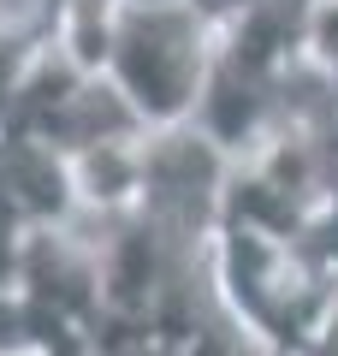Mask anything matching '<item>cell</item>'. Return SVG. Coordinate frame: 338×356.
<instances>
[{
    "instance_id": "6da1fadb",
    "label": "cell",
    "mask_w": 338,
    "mask_h": 356,
    "mask_svg": "<svg viewBox=\"0 0 338 356\" xmlns=\"http://www.w3.org/2000/svg\"><path fill=\"white\" fill-rule=\"evenodd\" d=\"M214 42L220 24L190 0H113L101 77L149 131L190 125L214 65Z\"/></svg>"
},
{
    "instance_id": "3957f363",
    "label": "cell",
    "mask_w": 338,
    "mask_h": 356,
    "mask_svg": "<svg viewBox=\"0 0 338 356\" xmlns=\"http://www.w3.org/2000/svg\"><path fill=\"white\" fill-rule=\"evenodd\" d=\"M24 13L42 18V24H54V13H60V0H24Z\"/></svg>"
},
{
    "instance_id": "7a4b0ae2",
    "label": "cell",
    "mask_w": 338,
    "mask_h": 356,
    "mask_svg": "<svg viewBox=\"0 0 338 356\" xmlns=\"http://www.w3.org/2000/svg\"><path fill=\"white\" fill-rule=\"evenodd\" d=\"M178 356H250V332H238V321H214V327Z\"/></svg>"
}]
</instances>
